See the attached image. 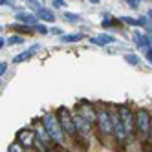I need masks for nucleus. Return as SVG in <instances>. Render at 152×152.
<instances>
[{
  "instance_id": "obj_17",
  "label": "nucleus",
  "mask_w": 152,
  "mask_h": 152,
  "mask_svg": "<svg viewBox=\"0 0 152 152\" xmlns=\"http://www.w3.org/2000/svg\"><path fill=\"white\" fill-rule=\"evenodd\" d=\"M125 61H126L128 64H132V66H137V64H139V57L134 55V53H126V55H125Z\"/></svg>"
},
{
  "instance_id": "obj_24",
  "label": "nucleus",
  "mask_w": 152,
  "mask_h": 152,
  "mask_svg": "<svg viewBox=\"0 0 152 152\" xmlns=\"http://www.w3.org/2000/svg\"><path fill=\"white\" fill-rule=\"evenodd\" d=\"M101 26H103V28H110V26H112V18H110V17H104V20L101 22Z\"/></svg>"
},
{
  "instance_id": "obj_21",
  "label": "nucleus",
  "mask_w": 152,
  "mask_h": 152,
  "mask_svg": "<svg viewBox=\"0 0 152 152\" xmlns=\"http://www.w3.org/2000/svg\"><path fill=\"white\" fill-rule=\"evenodd\" d=\"M64 18L70 20V22H75V20H79L81 17H79V15H75V13H64Z\"/></svg>"
},
{
  "instance_id": "obj_11",
  "label": "nucleus",
  "mask_w": 152,
  "mask_h": 152,
  "mask_svg": "<svg viewBox=\"0 0 152 152\" xmlns=\"http://www.w3.org/2000/svg\"><path fill=\"white\" fill-rule=\"evenodd\" d=\"M134 42H136L137 48H148L152 39L148 35H145V33H141V31H136V33H134Z\"/></svg>"
},
{
  "instance_id": "obj_4",
  "label": "nucleus",
  "mask_w": 152,
  "mask_h": 152,
  "mask_svg": "<svg viewBox=\"0 0 152 152\" xmlns=\"http://www.w3.org/2000/svg\"><path fill=\"white\" fill-rule=\"evenodd\" d=\"M57 114V119H59V123L62 126V130L66 132V136H72V137H77V128H75V121H73V115L72 112L68 110L66 106H61L55 110Z\"/></svg>"
},
{
  "instance_id": "obj_5",
  "label": "nucleus",
  "mask_w": 152,
  "mask_h": 152,
  "mask_svg": "<svg viewBox=\"0 0 152 152\" xmlns=\"http://www.w3.org/2000/svg\"><path fill=\"white\" fill-rule=\"evenodd\" d=\"M110 114H112V123H114V137L119 145H123L128 134H126V130H125V125H123V119H121V114H119V108L112 106L110 108Z\"/></svg>"
},
{
  "instance_id": "obj_18",
  "label": "nucleus",
  "mask_w": 152,
  "mask_h": 152,
  "mask_svg": "<svg viewBox=\"0 0 152 152\" xmlns=\"http://www.w3.org/2000/svg\"><path fill=\"white\" fill-rule=\"evenodd\" d=\"M7 152H24V147L18 143V141H15V143H11L9 145V148H7Z\"/></svg>"
},
{
  "instance_id": "obj_30",
  "label": "nucleus",
  "mask_w": 152,
  "mask_h": 152,
  "mask_svg": "<svg viewBox=\"0 0 152 152\" xmlns=\"http://www.w3.org/2000/svg\"><path fill=\"white\" fill-rule=\"evenodd\" d=\"M148 51H150V53H152V46H150V50H148Z\"/></svg>"
},
{
  "instance_id": "obj_28",
  "label": "nucleus",
  "mask_w": 152,
  "mask_h": 152,
  "mask_svg": "<svg viewBox=\"0 0 152 152\" xmlns=\"http://www.w3.org/2000/svg\"><path fill=\"white\" fill-rule=\"evenodd\" d=\"M6 42H7V40H6V39L2 37V39H0V46H2V48H4V46H6Z\"/></svg>"
},
{
  "instance_id": "obj_29",
  "label": "nucleus",
  "mask_w": 152,
  "mask_h": 152,
  "mask_svg": "<svg viewBox=\"0 0 152 152\" xmlns=\"http://www.w3.org/2000/svg\"><path fill=\"white\" fill-rule=\"evenodd\" d=\"M148 139H150V143H152V125H150V137Z\"/></svg>"
},
{
  "instance_id": "obj_27",
  "label": "nucleus",
  "mask_w": 152,
  "mask_h": 152,
  "mask_svg": "<svg viewBox=\"0 0 152 152\" xmlns=\"http://www.w3.org/2000/svg\"><path fill=\"white\" fill-rule=\"evenodd\" d=\"M147 61L152 64V53H150V51H147Z\"/></svg>"
},
{
  "instance_id": "obj_25",
  "label": "nucleus",
  "mask_w": 152,
  "mask_h": 152,
  "mask_svg": "<svg viewBox=\"0 0 152 152\" xmlns=\"http://www.w3.org/2000/svg\"><path fill=\"white\" fill-rule=\"evenodd\" d=\"M51 4H53V7H62V6H64V2H62V0H53Z\"/></svg>"
},
{
  "instance_id": "obj_13",
  "label": "nucleus",
  "mask_w": 152,
  "mask_h": 152,
  "mask_svg": "<svg viewBox=\"0 0 152 152\" xmlns=\"http://www.w3.org/2000/svg\"><path fill=\"white\" fill-rule=\"evenodd\" d=\"M35 15H37L39 20H44V22H55V15H53V11H51V9H48V7L39 9Z\"/></svg>"
},
{
  "instance_id": "obj_14",
  "label": "nucleus",
  "mask_w": 152,
  "mask_h": 152,
  "mask_svg": "<svg viewBox=\"0 0 152 152\" xmlns=\"http://www.w3.org/2000/svg\"><path fill=\"white\" fill-rule=\"evenodd\" d=\"M121 20L125 24H130V26H148V20L145 17H139V18H132V17H121Z\"/></svg>"
},
{
  "instance_id": "obj_7",
  "label": "nucleus",
  "mask_w": 152,
  "mask_h": 152,
  "mask_svg": "<svg viewBox=\"0 0 152 152\" xmlns=\"http://www.w3.org/2000/svg\"><path fill=\"white\" fill-rule=\"evenodd\" d=\"M119 114H121V119H123V125H125L128 137H132L134 130H136V114L132 112V108H128L126 104L119 106Z\"/></svg>"
},
{
  "instance_id": "obj_2",
  "label": "nucleus",
  "mask_w": 152,
  "mask_h": 152,
  "mask_svg": "<svg viewBox=\"0 0 152 152\" xmlns=\"http://www.w3.org/2000/svg\"><path fill=\"white\" fill-rule=\"evenodd\" d=\"M97 108V128H99L101 137H110L114 136V123H112V114L110 108H106L104 104H95Z\"/></svg>"
},
{
  "instance_id": "obj_26",
  "label": "nucleus",
  "mask_w": 152,
  "mask_h": 152,
  "mask_svg": "<svg viewBox=\"0 0 152 152\" xmlns=\"http://www.w3.org/2000/svg\"><path fill=\"white\" fill-rule=\"evenodd\" d=\"M6 72H7V62H2V64H0V73L4 75Z\"/></svg>"
},
{
  "instance_id": "obj_10",
  "label": "nucleus",
  "mask_w": 152,
  "mask_h": 152,
  "mask_svg": "<svg viewBox=\"0 0 152 152\" xmlns=\"http://www.w3.org/2000/svg\"><path fill=\"white\" fill-rule=\"evenodd\" d=\"M17 18H18V22H20V24H24V26H31V28H35V26L39 24V18H37V15H29V13H18V15H17Z\"/></svg>"
},
{
  "instance_id": "obj_1",
  "label": "nucleus",
  "mask_w": 152,
  "mask_h": 152,
  "mask_svg": "<svg viewBox=\"0 0 152 152\" xmlns=\"http://www.w3.org/2000/svg\"><path fill=\"white\" fill-rule=\"evenodd\" d=\"M40 121L44 125L46 132L50 134V137L53 139V143L55 145H64V141H66V132L62 130L59 119H57V114L55 112H46Z\"/></svg>"
},
{
  "instance_id": "obj_22",
  "label": "nucleus",
  "mask_w": 152,
  "mask_h": 152,
  "mask_svg": "<svg viewBox=\"0 0 152 152\" xmlns=\"http://www.w3.org/2000/svg\"><path fill=\"white\" fill-rule=\"evenodd\" d=\"M22 40H24L22 37H17V35H13V37L9 39L7 42H9V44H22Z\"/></svg>"
},
{
  "instance_id": "obj_9",
  "label": "nucleus",
  "mask_w": 152,
  "mask_h": 152,
  "mask_svg": "<svg viewBox=\"0 0 152 152\" xmlns=\"http://www.w3.org/2000/svg\"><path fill=\"white\" fill-rule=\"evenodd\" d=\"M33 130H35L37 141H40L42 145H46L48 148H50L51 145H55V143H53V139L50 137V134L46 132V128H44V125H42V121H35V123H33Z\"/></svg>"
},
{
  "instance_id": "obj_20",
  "label": "nucleus",
  "mask_w": 152,
  "mask_h": 152,
  "mask_svg": "<svg viewBox=\"0 0 152 152\" xmlns=\"http://www.w3.org/2000/svg\"><path fill=\"white\" fill-rule=\"evenodd\" d=\"M33 29L37 31V33H40V35H46V33H48V28H46V26H42V24H37Z\"/></svg>"
},
{
  "instance_id": "obj_8",
  "label": "nucleus",
  "mask_w": 152,
  "mask_h": 152,
  "mask_svg": "<svg viewBox=\"0 0 152 152\" xmlns=\"http://www.w3.org/2000/svg\"><path fill=\"white\" fill-rule=\"evenodd\" d=\"M35 139H37V136H35V130L33 128H22V130H18V134H17V141L24 148L35 147Z\"/></svg>"
},
{
  "instance_id": "obj_19",
  "label": "nucleus",
  "mask_w": 152,
  "mask_h": 152,
  "mask_svg": "<svg viewBox=\"0 0 152 152\" xmlns=\"http://www.w3.org/2000/svg\"><path fill=\"white\" fill-rule=\"evenodd\" d=\"M15 29H17V31H22V33H29V31H35L31 26H24V24H15Z\"/></svg>"
},
{
  "instance_id": "obj_6",
  "label": "nucleus",
  "mask_w": 152,
  "mask_h": 152,
  "mask_svg": "<svg viewBox=\"0 0 152 152\" xmlns=\"http://www.w3.org/2000/svg\"><path fill=\"white\" fill-rule=\"evenodd\" d=\"M75 114L81 115L84 121H88L90 125L97 123V108L88 101H79L77 106H75Z\"/></svg>"
},
{
  "instance_id": "obj_3",
  "label": "nucleus",
  "mask_w": 152,
  "mask_h": 152,
  "mask_svg": "<svg viewBox=\"0 0 152 152\" xmlns=\"http://www.w3.org/2000/svg\"><path fill=\"white\" fill-rule=\"evenodd\" d=\"M150 125H152V114L147 110V108H137L136 110V128L141 139H148L150 137Z\"/></svg>"
},
{
  "instance_id": "obj_15",
  "label": "nucleus",
  "mask_w": 152,
  "mask_h": 152,
  "mask_svg": "<svg viewBox=\"0 0 152 152\" xmlns=\"http://www.w3.org/2000/svg\"><path fill=\"white\" fill-rule=\"evenodd\" d=\"M92 42H94V44L104 46V44H112V42H115V39L110 37V35H101V37H97V39H92Z\"/></svg>"
},
{
  "instance_id": "obj_12",
  "label": "nucleus",
  "mask_w": 152,
  "mask_h": 152,
  "mask_svg": "<svg viewBox=\"0 0 152 152\" xmlns=\"http://www.w3.org/2000/svg\"><path fill=\"white\" fill-rule=\"evenodd\" d=\"M39 50V44H35V46H31V50H28V51H22V53H18V55H15V59H13V62H24V61H28V59H31L35 55V51Z\"/></svg>"
},
{
  "instance_id": "obj_23",
  "label": "nucleus",
  "mask_w": 152,
  "mask_h": 152,
  "mask_svg": "<svg viewBox=\"0 0 152 152\" xmlns=\"http://www.w3.org/2000/svg\"><path fill=\"white\" fill-rule=\"evenodd\" d=\"M126 4H128V7H132V9H137L141 2H139V0H128V2H126Z\"/></svg>"
},
{
  "instance_id": "obj_16",
  "label": "nucleus",
  "mask_w": 152,
  "mask_h": 152,
  "mask_svg": "<svg viewBox=\"0 0 152 152\" xmlns=\"http://www.w3.org/2000/svg\"><path fill=\"white\" fill-rule=\"evenodd\" d=\"M83 39H84L83 33H72V35H64L62 37V42H79Z\"/></svg>"
}]
</instances>
